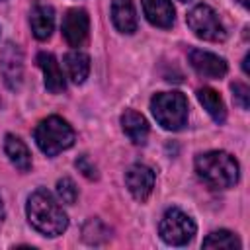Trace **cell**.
Instances as JSON below:
<instances>
[{"mask_svg":"<svg viewBox=\"0 0 250 250\" xmlns=\"http://www.w3.org/2000/svg\"><path fill=\"white\" fill-rule=\"evenodd\" d=\"M29 25H31L33 35L39 41L49 39L51 33H53V27H55V12H53V8L47 6V4H35L31 8V14H29Z\"/></svg>","mask_w":250,"mask_h":250,"instance_id":"7c38bea8","label":"cell"},{"mask_svg":"<svg viewBox=\"0 0 250 250\" xmlns=\"http://www.w3.org/2000/svg\"><path fill=\"white\" fill-rule=\"evenodd\" d=\"M74 166H76L78 172H82L88 180H96V178H98V170H96V166L90 162V158H88L86 154L78 156V158L74 160Z\"/></svg>","mask_w":250,"mask_h":250,"instance_id":"603a6c76","label":"cell"},{"mask_svg":"<svg viewBox=\"0 0 250 250\" xmlns=\"http://www.w3.org/2000/svg\"><path fill=\"white\" fill-rule=\"evenodd\" d=\"M189 64L191 68L205 78H223L227 74V61L215 53L203 51V49H191L189 55Z\"/></svg>","mask_w":250,"mask_h":250,"instance_id":"30bf717a","label":"cell"},{"mask_svg":"<svg viewBox=\"0 0 250 250\" xmlns=\"http://www.w3.org/2000/svg\"><path fill=\"white\" fill-rule=\"evenodd\" d=\"M121 127L125 131V135L135 143V145H145L146 137H148V123L146 119L137 113L135 109H127L121 115Z\"/></svg>","mask_w":250,"mask_h":250,"instance_id":"9a60e30c","label":"cell"},{"mask_svg":"<svg viewBox=\"0 0 250 250\" xmlns=\"http://www.w3.org/2000/svg\"><path fill=\"white\" fill-rule=\"evenodd\" d=\"M203 248H221V250H238L240 240L230 230H213L205 240Z\"/></svg>","mask_w":250,"mask_h":250,"instance_id":"d6986e66","label":"cell"},{"mask_svg":"<svg viewBox=\"0 0 250 250\" xmlns=\"http://www.w3.org/2000/svg\"><path fill=\"white\" fill-rule=\"evenodd\" d=\"M109 229L100 221V219H90L84 227H82V238L88 244H104L105 240H109Z\"/></svg>","mask_w":250,"mask_h":250,"instance_id":"ffe728a7","label":"cell"},{"mask_svg":"<svg viewBox=\"0 0 250 250\" xmlns=\"http://www.w3.org/2000/svg\"><path fill=\"white\" fill-rule=\"evenodd\" d=\"M25 213H27L29 225L45 236H59L68 227L66 213L55 201V197L45 189H37L29 195Z\"/></svg>","mask_w":250,"mask_h":250,"instance_id":"6da1fadb","label":"cell"},{"mask_svg":"<svg viewBox=\"0 0 250 250\" xmlns=\"http://www.w3.org/2000/svg\"><path fill=\"white\" fill-rule=\"evenodd\" d=\"M57 195L62 203L66 205H72L78 197V189H76V184L70 180V178H61L57 182Z\"/></svg>","mask_w":250,"mask_h":250,"instance_id":"44dd1931","label":"cell"},{"mask_svg":"<svg viewBox=\"0 0 250 250\" xmlns=\"http://www.w3.org/2000/svg\"><path fill=\"white\" fill-rule=\"evenodd\" d=\"M197 100L203 105V109L213 117L215 123H223L227 119V109L221 100V96L213 88H199L197 90Z\"/></svg>","mask_w":250,"mask_h":250,"instance_id":"ac0fdd59","label":"cell"},{"mask_svg":"<svg viewBox=\"0 0 250 250\" xmlns=\"http://www.w3.org/2000/svg\"><path fill=\"white\" fill-rule=\"evenodd\" d=\"M188 25L203 41L217 43V41H225V37H227V29H225L223 21L219 20L217 12L207 4H197L193 10H189Z\"/></svg>","mask_w":250,"mask_h":250,"instance_id":"8992f818","label":"cell"},{"mask_svg":"<svg viewBox=\"0 0 250 250\" xmlns=\"http://www.w3.org/2000/svg\"><path fill=\"white\" fill-rule=\"evenodd\" d=\"M248 61H250V55H246L244 61H242V70H244V74H248Z\"/></svg>","mask_w":250,"mask_h":250,"instance_id":"cb8c5ba5","label":"cell"},{"mask_svg":"<svg viewBox=\"0 0 250 250\" xmlns=\"http://www.w3.org/2000/svg\"><path fill=\"white\" fill-rule=\"evenodd\" d=\"M64 68L74 84H82L90 72V59L82 51H70L64 55Z\"/></svg>","mask_w":250,"mask_h":250,"instance_id":"e0dca14e","label":"cell"},{"mask_svg":"<svg viewBox=\"0 0 250 250\" xmlns=\"http://www.w3.org/2000/svg\"><path fill=\"white\" fill-rule=\"evenodd\" d=\"M37 64L41 66L43 70V76H45V88L53 94H59L66 88L64 84V76H62V70L57 62V59L51 55V53H39L37 55Z\"/></svg>","mask_w":250,"mask_h":250,"instance_id":"4fadbf2b","label":"cell"},{"mask_svg":"<svg viewBox=\"0 0 250 250\" xmlns=\"http://www.w3.org/2000/svg\"><path fill=\"white\" fill-rule=\"evenodd\" d=\"M0 2H2V0H0Z\"/></svg>","mask_w":250,"mask_h":250,"instance_id":"83f0119b","label":"cell"},{"mask_svg":"<svg viewBox=\"0 0 250 250\" xmlns=\"http://www.w3.org/2000/svg\"><path fill=\"white\" fill-rule=\"evenodd\" d=\"M33 137H35V143L41 148V152H45L47 156H55L74 145L72 127L62 117H57V115H51V117L39 121Z\"/></svg>","mask_w":250,"mask_h":250,"instance_id":"3957f363","label":"cell"},{"mask_svg":"<svg viewBox=\"0 0 250 250\" xmlns=\"http://www.w3.org/2000/svg\"><path fill=\"white\" fill-rule=\"evenodd\" d=\"M180 2H188V0H180Z\"/></svg>","mask_w":250,"mask_h":250,"instance_id":"4316f807","label":"cell"},{"mask_svg":"<svg viewBox=\"0 0 250 250\" xmlns=\"http://www.w3.org/2000/svg\"><path fill=\"white\" fill-rule=\"evenodd\" d=\"M111 21L117 31L133 33L137 29V12L131 0H113L111 2Z\"/></svg>","mask_w":250,"mask_h":250,"instance_id":"5bb4252c","label":"cell"},{"mask_svg":"<svg viewBox=\"0 0 250 250\" xmlns=\"http://www.w3.org/2000/svg\"><path fill=\"white\" fill-rule=\"evenodd\" d=\"M238 2H240L242 6H248V0H238Z\"/></svg>","mask_w":250,"mask_h":250,"instance_id":"484cf974","label":"cell"},{"mask_svg":"<svg viewBox=\"0 0 250 250\" xmlns=\"http://www.w3.org/2000/svg\"><path fill=\"white\" fill-rule=\"evenodd\" d=\"M143 10L146 20L162 29L172 27L174 18H176V10L172 6L170 0H143Z\"/></svg>","mask_w":250,"mask_h":250,"instance_id":"8fae6325","label":"cell"},{"mask_svg":"<svg viewBox=\"0 0 250 250\" xmlns=\"http://www.w3.org/2000/svg\"><path fill=\"white\" fill-rule=\"evenodd\" d=\"M154 180H156L154 170L148 168L146 164H133V166H129V170L125 172L127 189L131 191V195H133L137 201H145V199L152 193Z\"/></svg>","mask_w":250,"mask_h":250,"instance_id":"ba28073f","label":"cell"},{"mask_svg":"<svg viewBox=\"0 0 250 250\" xmlns=\"http://www.w3.org/2000/svg\"><path fill=\"white\" fill-rule=\"evenodd\" d=\"M0 74L8 90L16 92L23 80V55L16 43H6L0 51Z\"/></svg>","mask_w":250,"mask_h":250,"instance_id":"52a82bcc","label":"cell"},{"mask_svg":"<svg viewBox=\"0 0 250 250\" xmlns=\"http://www.w3.org/2000/svg\"><path fill=\"white\" fill-rule=\"evenodd\" d=\"M195 172L213 189H227L238 182V162L225 150H209L195 158Z\"/></svg>","mask_w":250,"mask_h":250,"instance_id":"7a4b0ae2","label":"cell"},{"mask_svg":"<svg viewBox=\"0 0 250 250\" xmlns=\"http://www.w3.org/2000/svg\"><path fill=\"white\" fill-rule=\"evenodd\" d=\"M158 232H160V236H162V240L166 244L184 246V244H188L193 238V234H195V223L182 209L170 207V209L164 211V215L160 219Z\"/></svg>","mask_w":250,"mask_h":250,"instance_id":"5b68a950","label":"cell"},{"mask_svg":"<svg viewBox=\"0 0 250 250\" xmlns=\"http://www.w3.org/2000/svg\"><path fill=\"white\" fill-rule=\"evenodd\" d=\"M61 29H62V35L70 47H80L86 41L88 29H90V18H88L86 10H82V8L68 10L66 16L62 18Z\"/></svg>","mask_w":250,"mask_h":250,"instance_id":"9c48e42d","label":"cell"},{"mask_svg":"<svg viewBox=\"0 0 250 250\" xmlns=\"http://www.w3.org/2000/svg\"><path fill=\"white\" fill-rule=\"evenodd\" d=\"M4 221V205H2V199H0V223Z\"/></svg>","mask_w":250,"mask_h":250,"instance_id":"d4e9b609","label":"cell"},{"mask_svg":"<svg viewBox=\"0 0 250 250\" xmlns=\"http://www.w3.org/2000/svg\"><path fill=\"white\" fill-rule=\"evenodd\" d=\"M230 90H232L234 102H236L242 109H248V104H250V90H248V86L242 84V82H234V84L230 86Z\"/></svg>","mask_w":250,"mask_h":250,"instance_id":"7402d4cb","label":"cell"},{"mask_svg":"<svg viewBox=\"0 0 250 250\" xmlns=\"http://www.w3.org/2000/svg\"><path fill=\"white\" fill-rule=\"evenodd\" d=\"M4 152L6 156L10 158V162L21 170V172H27L31 168V154H29V148L25 146V143L16 137V135H6L4 139Z\"/></svg>","mask_w":250,"mask_h":250,"instance_id":"2e32d148","label":"cell"},{"mask_svg":"<svg viewBox=\"0 0 250 250\" xmlns=\"http://www.w3.org/2000/svg\"><path fill=\"white\" fill-rule=\"evenodd\" d=\"M150 111L166 131H180L188 121V100L180 92H160L152 96Z\"/></svg>","mask_w":250,"mask_h":250,"instance_id":"277c9868","label":"cell"}]
</instances>
